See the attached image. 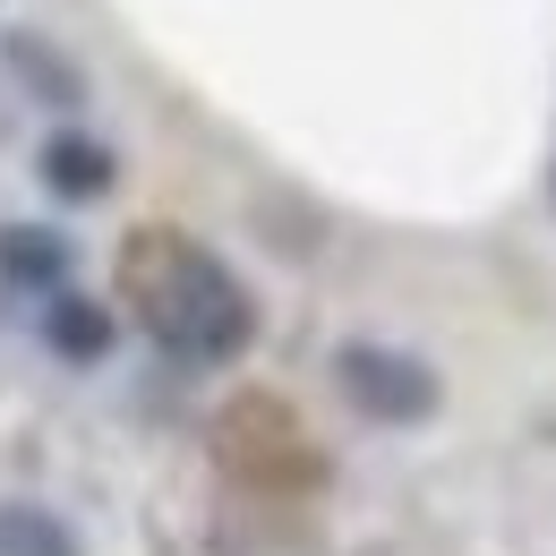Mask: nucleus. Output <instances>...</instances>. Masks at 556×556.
<instances>
[{"label":"nucleus","mask_w":556,"mask_h":556,"mask_svg":"<svg viewBox=\"0 0 556 556\" xmlns=\"http://www.w3.org/2000/svg\"><path fill=\"white\" fill-rule=\"evenodd\" d=\"M121 300L138 308V326L172 359L189 368H223L257 343V300L240 291V275L214 257L206 240L172 231V223H138L121 240Z\"/></svg>","instance_id":"nucleus-1"},{"label":"nucleus","mask_w":556,"mask_h":556,"mask_svg":"<svg viewBox=\"0 0 556 556\" xmlns=\"http://www.w3.org/2000/svg\"><path fill=\"white\" fill-rule=\"evenodd\" d=\"M223 463L249 488H308L317 480V454L300 445V419L282 412L275 394H249L223 412Z\"/></svg>","instance_id":"nucleus-2"},{"label":"nucleus","mask_w":556,"mask_h":556,"mask_svg":"<svg viewBox=\"0 0 556 556\" xmlns=\"http://www.w3.org/2000/svg\"><path fill=\"white\" fill-rule=\"evenodd\" d=\"M334 377H343L351 403H359L368 419H386V428H412V419L437 412V368H419L412 351L343 343V351H334Z\"/></svg>","instance_id":"nucleus-3"},{"label":"nucleus","mask_w":556,"mask_h":556,"mask_svg":"<svg viewBox=\"0 0 556 556\" xmlns=\"http://www.w3.org/2000/svg\"><path fill=\"white\" fill-rule=\"evenodd\" d=\"M0 275L52 300V291H70V282H61L70 275V240L43 231V223H9V231H0Z\"/></svg>","instance_id":"nucleus-4"},{"label":"nucleus","mask_w":556,"mask_h":556,"mask_svg":"<svg viewBox=\"0 0 556 556\" xmlns=\"http://www.w3.org/2000/svg\"><path fill=\"white\" fill-rule=\"evenodd\" d=\"M43 343L61 351V359H77V368L103 359V351H112V308L86 300V291H52V300H43Z\"/></svg>","instance_id":"nucleus-5"},{"label":"nucleus","mask_w":556,"mask_h":556,"mask_svg":"<svg viewBox=\"0 0 556 556\" xmlns=\"http://www.w3.org/2000/svg\"><path fill=\"white\" fill-rule=\"evenodd\" d=\"M43 189L52 198H103L112 189V146H94V138H77V129H61V138H43Z\"/></svg>","instance_id":"nucleus-6"},{"label":"nucleus","mask_w":556,"mask_h":556,"mask_svg":"<svg viewBox=\"0 0 556 556\" xmlns=\"http://www.w3.org/2000/svg\"><path fill=\"white\" fill-rule=\"evenodd\" d=\"M0 556H86L52 505H0Z\"/></svg>","instance_id":"nucleus-7"}]
</instances>
